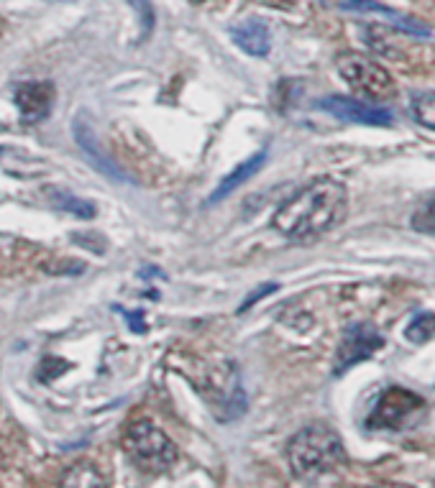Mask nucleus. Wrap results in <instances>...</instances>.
Instances as JSON below:
<instances>
[{
  "label": "nucleus",
  "mask_w": 435,
  "mask_h": 488,
  "mask_svg": "<svg viewBox=\"0 0 435 488\" xmlns=\"http://www.w3.org/2000/svg\"><path fill=\"white\" fill-rule=\"evenodd\" d=\"M346 200V187L341 182L315 179L274 212L272 226L284 238L310 241V238L328 233L333 226H338L344 220Z\"/></svg>",
  "instance_id": "nucleus-1"
},
{
  "label": "nucleus",
  "mask_w": 435,
  "mask_h": 488,
  "mask_svg": "<svg viewBox=\"0 0 435 488\" xmlns=\"http://www.w3.org/2000/svg\"><path fill=\"white\" fill-rule=\"evenodd\" d=\"M195 391L208 401L210 412L221 422H233L246 412V391L241 384V371L233 361L208 364L200 358H187L179 368Z\"/></svg>",
  "instance_id": "nucleus-2"
},
{
  "label": "nucleus",
  "mask_w": 435,
  "mask_h": 488,
  "mask_svg": "<svg viewBox=\"0 0 435 488\" xmlns=\"http://www.w3.org/2000/svg\"><path fill=\"white\" fill-rule=\"evenodd\" d=\"M290 468L300 478H315L323 473L335 471L341 463H346V448L341 437L326 424H313L300 430L287 445Z\"/></svg>",
  "instance_id": "nucleus-3"
},
{
  "label": "nucleus",
  "mask_w": 435,
  "mask_h": 488,
  "mask_svg": "<svg viewBox=\"0 0 435 488\" xmlns=\"http://www.w3.org/2000/svg\"><path fill=\"white\" fill-rule=\"evenodd\" d=\"M123 450L146 473H164L177 463V445L159 430L157 424L141 419L123 435Z\"/></svg>",
  "instance_id": "nucleus-4"
},
{
  "label": "nucleus",
  "mask_w": 435,
  "mask_h": 488,
  "mask_svg": "<svg viewBox=\"0 0 435 488\" xmlns=\"http://www.w3.org/2000/svg\"><path fill=\"white\" fill-rule=\"evenodd\" d=\"M335 70L348 82V88L369 100H389L397 92V82L379 62L359 52H344L335 59Z\"/></svg>",
  "instance_id": "nucleus-5"
},
{
  "label": "nucleus",
  "mask_w": 435,
  "mask_h": 488,
  "mask_svg": "<svg viewBox=\"0 0 435 488\" xmlns=\"http://www.w3.org/2000/svg\"><path fill=\"white\" fill-rule=\"evenodd\" d=\"M425 415V401L410 389L402 386H389L379 394V399L374 404L371 415L366 419L369 430H389V432H400L410 430Z\"/></svg>",
  "instance_id": "nucleus-6"
},
{
  "label": "nucleus",
  "mask_w": 435,
  "mask_h": 488,
  "mask_svg": "<svg viewBox=\"0 0 435 488\" xmlns=\"http://www.w3.org/2000/svg\"><path fill=\"white\" fill-rule=\"evenodd\" d=\"M384 346V335L374 325L369 322H356L348 325L344 330V338L338 343V353H335V364H333V373L341 376L348 368L361 364L366 358H371L377 350Z\"/></svg>",
  "instance_id": "nucleus-7"
},
{
  "label": "nucleus",
  "mask_w": 435,
  "mask_h": 488,
  "mask_svg": "<svg viewBox=\"0 0 435 488\" xmlns=\"http://www.w3.org/2000/svg\"><path fill=\"white\" fill-rule=\"evenodd\" d=\"M318 107H323L326 113H331L335 118L348 123H361V125H389L392 123V110L389 107L353 100V98H341V95L320 100Z\"/></svg>",
  "instance_id": "nucleus-8"
},
{
  "label": "nucleus",
  "mask_w": 435,
  "mask_h": 488,
  "mask_svg": "<svg viewBox=\"0 0 435 488\" xmlns=\"http://www.w3.org/2000/svg\"><path fill=\"white\" fill-rule=\"evenodd\" d=\"M54 88L49 82H23L16 90V105L21 121L36 125L52 113Z\"/></svg>",
  "instance_id": "nucleus-9"
},
{
  "label": "nucleus",
  "mask_w": 435,
  "mask_h": 488,
  "mask_svg": "<svg viewBox=\"0 0 435 488\" xmlns=\"http://www.w3.org/2000/svg\"><path fill=\"white\" fill-rule=\"evenodd\" d=\"M74 139L80 143V149H83V154L87 157V161H90L100 175H105L108 179H113V182H123V179H126V175H123L121 169H118L110 158L105 157V151L100 149V141L95 136V131H92L90 123L83 121V118L74 123Z\"/></svg>",
  "instance_id": "nucleus-10"
},
{
  "label": "nucleus",
  "mask_w": 435,
  "mask_h": 488,
  "mask_svg": "<svg viewBox=\"0 0 435 488\" xmlns=\"http://www.w3.org/2000/svg\"><path fill=\"white\" fill-rule=\"evenodd\" d=\"M341 8L344 11H356V13H379V16L389 18L400 31L405 34H413V36H422V39H428L431 36V29L428 26H422L420 21L410 16H402L400 11H395V8H389V5H384L379 0H344L341 3Z\"/></svg>",
  "instance_id": "nucleus-11"
},
{
  "label": "nucleus",
  "mask_w": 435,
  "mask_h": 488,
  "mask_svg": "<svg viewBox=\"0 0 435 488\" xmlns=\"http://www.w3.org/2000/svg\"><path fill=\"white\" fill-rule=\"evenodd\" d=\"M231 36H233L236 47L244 49L246 54H251V56H266L269 49H272L269 29H266V23H261L259 18H248V21L236 23L231 29Z\"/></svg>",
  "instance_id": "nucleus-12"
},
{
  "label": "nucleus",
  "mask_w": 435,
  "mask_h": 488,
  "mask_svg": "<svg viewBox=\"0 0 435 488\" xmlns=\"http://www.w3.org/2000/svg\"><path fill=\"white\" fill-rule=\"evenodd\" d=\"M264 161H266V151H259V154H254L251 158L241 161V164H239V167H236V169H233V172H231V175H228L226 179L215 187V193L210 194V200H208L210 205H215V202H221V200L228 197L231 193H236L241 184H246L251 176L259 172L261 167H264Z\"/></svg>",
  "instance_id": "nucleus-13"
},
{
  "label": "nucleus",
  "mask_w": 435,
  "mask_h": 488,
  "mask_svg": "<svg viewBox=\"0 0 435 488\" xmlns=\"http://www.w3.org/2000/svg\"><path fill=\"white\" fill-rule=\"evenodd\" d=\"M105 478L92 463H77L62 478V488H103Z\"/></svg>",
  "instance_id": "nucleus-14"
},
{
  "label": "nucleus",
  "mask_w": 435,
  "mask_h": 488,
  "mask_svg": "<svg viewBox=\"0 0 435 488\" xmlns=\"http://www.w3.org/2000/svg\"><path fill=\"white\" fill-rule=\"evenodd\" d=\"M435 335V314L433 312H418L405 328V338L415 346L428 343Z\"/></svg>",
  "instance_id": "nucleus-15"
},
{
  "label": "nucleus",
  "mask_w": 435,
  "mask_h": 488,
  "mask_svg": "<svg viewBox=\"0 0 435 488\" xmlns=\"http://www.w3.org/2000/svg\"><path fill=\"white\" fill-rule=\"evenodd\" d=\"M413 116L420 125L435 131V92H418L413 95Z\"/></svg>",
  "instance_id": "nucleus-16"
},
{
  "label": "nucleus",
  "mask_w": 435,
  "mask_h": 488,
  "mask_svg": "<svg viewBox=\"0 0 435 488\" xmlns=\"http://www.w3.org/2000/svg\"><path fill=\"white\" fill-rule=\"evenodd\" d=\"M49 194H52L54 205L59 210H70L77 218H92L95 215V208L90 202H85V200H77V197H72L67 193H59V190H52Z\"/></svg>",
  "instance_id": "nucleus-17"
},
{
  "label": "nucleus",
  "mask_w": 435,
  "mask_h": 488,
  "mask_svg": "<svg viewBox=\"0 0 435 488\" xmlns=\"http://www.w3.org/2000/svg\"><path fill=\"white\" fill-rule=\"evenodd\" d=\"M413 226L425 233H435V200H428L422 208L413 215Z\"/></svg>",
  "instance_id": "nucleus-18"
},
{
  "label": "nucleus",
  "mask_w": 435,
  "mask_h": 488,
  "mask_svg": "<svg viewBox=\"0 0 435 488\" xmlns=\"http://www.w3.org/2000/svg\"><path fill=\"white\" fill-rule=\"evenodd\" d=\"M128 3L139 11L141 39H144V36H149L152 26H154V11H152V3H149V0H128Z\"/></svg>",
  "instance_id": "nucleus-19"
},
{
  "label": "nucleus",
  "mask_w": 435,
  "mask_h": 488,
  "mask_svg": "<svg viewBox=\"0 0 435 488\" xmlns=\"http://www.w3.org/2000/svg\"><path fill=\"white\" fill-rule=\"evenodd\" d=\"M272 292H277V284H261V289H257L251 296H246L244 302H241V307H239V312H246L248 307H254L257 302H259L261 296L272 295Z\"/></svg>",
  "instance_id": "nucleus-20"
},
{
  "label": "nucleus",
  "mask_w": 435,
  "mask_h": 488,
  "mask_svg": "<svg viewBox=\"0 0 435 488\" xmlns=\"http://www.w3.org/2000/svg\"><path fill=\"white\" fill-rule=\"evenodd\" d=\"M266 5H272V8H279V11H290V8H295L297 0H264Z\"/></svg>",
  "instance_id": "nucleus-21"
},
{
  "label": "nucleus",
  "mask_w": 435,
  "mask_h": 488,
  "mask_svg": "<svg viewBox=\"0 0 435 488\" xmlns=\"http://www.w3.org/2000/svg\"><path fill=\"white\" fill-rule=\"evenodd\" d=\"M371 488H413V486H402V484H382V486H371Z\"/></svg>",
  "instance_id": "nucleus-22"
}]
</instances>
